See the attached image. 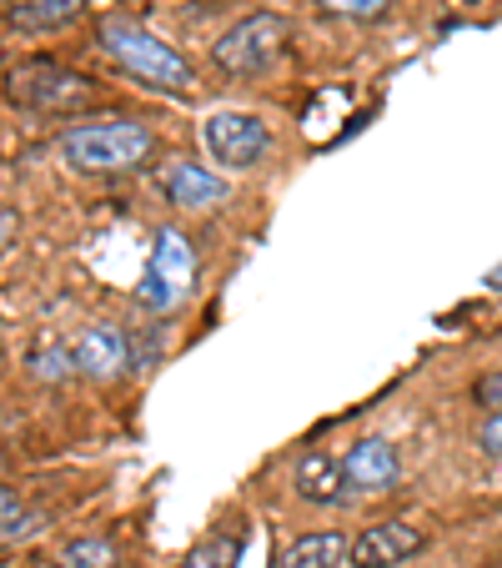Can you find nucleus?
Returning a JSON list of instances; mask_svg holds the SVG:
<instances>
[{
	"mask_svg": "<svg viewBox=\"0 0 502 568\" xmlns=\"http://www.w3.org/2000/svg\"><path fill=\"white\" fill-rule=\"evenodd\" d=\"M96 41H101V51L121 65V71L136 75V81H146V87H156V91H196L192 61H186L176 45L161 41V36H151L141 21H131V16H106L101 31H96Z\"/></svg>",
	"mask_w": 502,
	"mask_h": 568,
	"instance_id": "nucleus-1",
	"label": "nucleus"
},
{
	"mask_svg": "<svg viewBox=\"0 0 502 568\" xmlns=\"http://www.w3.org/2000/svg\"><path fill=\"white\" fill-rule=\"evenodd\" d=\"M156 151L151 126L131 116H91L61 131V156L75 172H131Z\"/></svg>",
	"mask_w": 502,
	"mask_h": 568,
	"instance_id": "nucleus-2",
	"label": "nucleus"
},
{
	"mask_svg": "<svg viewBox=\"0 0 502 568\" xmlns=\"http://www.w3.org/2000/svg\"><path fill=\"white\" fill-rule=\"evenodd\" d=\"M192 277H196V252L176 226H161L156 242H151V262L141 272V287H136V302L156 317L176 312L192 292Z\"/></svg>",
	"mask_w": 502,
	"mask_h": 568,
	"instance_id": "nucleus-3",
	"label": "nucleus"
},
{
	"mask_svg": "<svg viewBox=\"0 0 502 568\" xmlns=\"http://www.w3.org/2000/svg\"><path fill=\"white\" fill-rule=\"evenodd\" d=\"M287 41H291L287 16L257 11V16H246V21H236L232 31H222V41L212 45V55L226 75H262L281 51H287Z\"/></svg>",
	"mask_w": 502,
	"mask_h": 568,
	"instance_id": "nucleus-4",
	"label": "nucleus"
},
{
	"mask_svg": "<svg viewBox=\"0 0 502 568\" xmlns=\"http://www.w3.org/2000/svg\"><path fill=\"white\" fill-rule=\"evenodd\" d=\"M202 146L226 172H252L272 151V131H267V121L252 116V111H216L202 126Z\"/></svg>",
	"mask_w": 502,
	"mask_h": 568,
	"instance_id": "nucleus-5",
	"label": "nucleus"
},
{
	"mask_svg": "<svg viewBox=\"0 0 502 568\" xmlns=\"http://www.w3.org/2000/svg\"><path fill=\"white\" fill-rule=\"evenodd\" d=\"M11 97L35 111H81L91 106L96 91L86 75L61 71V65H21V71H11Z\"/></svg>",
	"mask_w": 502,
	"mask_h": 568,
	"instance_id": "nucleus-6",
	"label": "nucleus"
},
{
	"mask_svg": "<svg viewBox=\"0 0 502 568\" xmlns=\"http://www.w3.org/2000/svg\"><path fill=\"white\" fill-rule=\"evenodd\" d=\"M417 548H422V528L392 518V524L362 528V534L352 538V558H347V564L352 568H397V564H407Z\"/></svg>",
	"mask_w": 502,
	"mask_h": 568,
	"instance_id": "nucleus-7",
	"label": "nucleus"
},
{
	"mask_svg": "<svg viewBox=\"0 0 502 568\" xmlns=\"http://www.w3.org/2000/svg\"><path fill=\"white\" fill-rule=\"evenodd\" d=\"M126 333H121L116 322H91L86 333L75 337V367H81V377H91V383H111V377L126 373Z\"/></svg>",
	"mask_w": 502,
	"mask_h": 568,
	"instance_id": "nucleus-8",
	"label": "nucleus"
},
{
	"mask_svg": "<svg viewBox=\"0 0 502 568\" xmlns=\"http://www.w3.org/2000/svg\"><path fill=\"white\" fill-rule=\"evenodd\" d=\"M342 468H347V488H357V494H387L397 483V473H402V463H397L392 443L362 438L342 453Z\"/></svg>",
	"mask_w": 502,
	"mask_h": 568,
	"instance_id": "nucleus-9",
	"label": "nucleus"
},
{
	"mask_svg": "<svg viewBox=\"0 0 502 568\" xmlns=\"http://www.w3.org/2000/svg\"><path fill=\"white\" fill-rule=\"evenodd\" d=\"M161 186H166L172 206H186V212H212V206H222L226 196H232V186H226L222 176L206 172V166H192V161L166 166V172H161Z\"/></svg>",
	"mask_w": 502,
	"mask_h": 568,
	"instance_id": "nucleus-10",
	"label": "nucleus"
},
{
	"mask_svg": "<svg viewBox=\"0 0 502 568\" xmlns=\"http://www.w3.org/2000/svg\"><path fill=\"white\" fill-rule=\"evenodd\" d=\"M297 494L307 498V504H317V508L342 504V494H347L342 458H331V453H321V448L301 453L297 458Z\"/></svg>",
	"mask_w": 502,
	"mask_h": 568,
	"instance_id": "nucleus-11",
	"label": "nucleus"
},
{
	"mask_svg": "<svg viewBox=\"0 0 502 568\" xmlns=\"http://www.w3.org/2000/svg\"><path fill=\"white\" fill-rule=\"evenodd\" d=\"M342 558H352V544L342 534H307L291 538L272 568H342Z\"/></svg>",
	"mask_w": 502,
	"mask_h": 568,
	"instance_id": "nucleus-12",
	"label": "nucleus"
},
{
	"mask_svg": "<svg viewBox=\"0 0 502 568\" xmlns=\"http://www.w3.org/2000/svg\"><path fill=\"white\" fill-rule=\"evenodd\" d=\"M81 11H86V0H21V6H11V26H21V31H55V26H71Z\"/></svg>",
	"mask_w": 502,
	"mask_h": 568,
	"instance_id": "nucleus-13",
	"label": "nucleus"
},
{
	"mask_svg": "<svg viewBox=\"0 0 502 568\" xmlns=\"http://www.w3.org/2000/svg\"><path fill=\"white\" fill-rule=\"evenodd\" d=\"M242 564V538L236 534H212L196 548H186L176 568H236Z\"/></svg>",
	"mask_w": 502,
	"mask_h": 568,
	"instance_id": "nucleus-14",
	"label": "nucleus"
},
{
	"mask_svg": "<svg viewBox=\"0 0 502 568\" xmlns=\"http://www.w3.org/2000/svg\"><path fill=\"white\" fill-rule=\"evenodd\" d=\"M25 367H31L35 383H71V377L81 373V367H75V347H61V343H41V347H31Z\"/></svg>",
	"mask_w": 502,
	"mask_h": 568,
	"instance_id": "nucleus-15",
	"label": "nucleus"
},
{
	"mask_svg": "<svg viewBox=\"0 0 502 568\" xmlns=\"http://www.w3.org/2000/svg\"><path fill=\"white\" fill-rule=\"evenodd\" d=\"M116 544H106V538H75L71 548L61 554V568H116Z\"/></svg>",
	"mask_w": 502,
	"mask_h": 568,
	"instance_id": "nucleus-16",
	"label": "nucleus"
},
{
	"mask_svg": "<svg viewBox=\"0 0 502 568\" xmlns=\"http://www.w3.org/2000/svg\"><path fill=\"white\" fill-rule=\"evenodd\" d=\"M0 514H6V528H0V538H6V548H16L21 538L35 534V518L21 508V498H16V488H6L0 494Z\"/></svg>",
	"mask_w": 502,
	"mask_h": 568,
	"instance_id": "nucleus-17",
	"label": "nucleus"
},
{
	"mask_svg": "<svg viewBox=\"0 0 502 568\" xmlns=\"http://www.w3.org/2000/svg\"><path fill=\"white\" fill-rule=\"evenodd\" d=\"M327 16H347V21H377L392 0H317Z\"/></svg>",
	"mask_w": 502,
	"mask_h": 568,
	"instance_id": "nucleus-18",
	"label": "nucleus"
},
{
	"mask_svg": "<svg viewBox=\"0 0 502 568\" xmlns=\"http://www.w3.org/2000/svg\"><path fill=\"white\" fill-rule=\"evenodd\" d=\"M472 403H478V408H488V413H502V367H498V373H488V377H478Z\"/></svg>",
	"mask_w": 502,
	"mask_h": 568,
	"instance_id": "nucleus-19",
	"label": "nucleus"
},
{
	"mask_svg": "<svg viewBox=\"0 0 502 568\" xmlns=\"http://www.w3.org/2000/svg\"><path fill=\"white\" fill-rule=\"evenodd\" d=\"M478 443L492 453V458H502V413H488V423H482Z\"/></svg>",
	"mask_w": 502,
	"mask_h": 568,
	"instance_id": "nucleus-20",
	"label": "nucleus"
},
{
	"mask_svg": "<svg viewBox=\"0 0 502 568\" xmlns=\"http://www.w3.org/2000/svg\"><path fill=\"white\" fill-rule=\"evenodd\" d=\"M488 287H492V292H502V267H492V272H488Z\"/></svg>",
	"mask_w": 502,
	"mask_h": 568,
	"instance_id": "nucleus-21",
	"label": "nucleus"
},
{
	"mask_svg": "<svg viewBox=\"0 0 502 568\" xmlns=\"http://www.w3.org/2000/svg\"><path fill=\"white\" fill-rule=\"evenodd\" d=\"M6 6H21V0H6Z\"/></svg>",
	"mask_w": 502,
	"mask_h": 568,
	"instance_id": "nucleus-22",
	"label": "nucleus"
}]
</instances>
